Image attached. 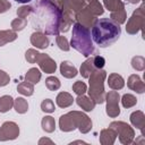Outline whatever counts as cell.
I'll return each mask as SVG.
<instances>
[{"label":"cell","mask_w":145,"mask_h":145,"mask_svg":"<svg viewBox=\"0 0 145 145\" xmlns=\"http://www.w3.org/2000/svg\"><path fill=\"white\" fill-rule=\"evenodd\" d=\"M62 16V0H41L33 6L32 26L45 35H59Z\"/></svg>","instance_id":"cell-1"},{"label":"cell","mask_w":145,"mask_h":145,"mask_svg":"<svg viewBox=\"0 0 145 145\" xmlns=\"http://www.w3.org/2000/svg\"><path fill=\"white\" fill-rule=\"evenodd\" d=\"M91 35L100 48H106L120 37L121 27L111 18H99L92 26Z\"/></svg>","instance_id":"cell-2"},{"label":"cell","mask_w":145,"mask_h":145,"mask_svg":"<svg viewBox=\"0 0 145 145\" xmlns=\"http://www.w3.org/2000/svg\"><path fill=\"white\" fill-rule=\"evenodd\" d=\"M70 46L82 53L84 57L88 58L93 54L95 48L93 44L92 35L89 28L80 25L79 23L72 24V35L70 40Z\"/></svg>","instance_id":"cell-3"},{"label":"cell","mask_w":145,"mask_h":145,"mask_svg":"<svg viewBox=\"0 0 145 145\" xmlns=\"http://www.w3.org/2000/svg\"><path fill=\"white\" fill-rule=\"evenodd\" d=\"M106 78V71L103 69L94 70L88 77V95L96 103L101 104L105 100V91H104V80Z\"/></svg>","instance_id":"cell-4"},{"label":"cell","mask_w":145,"mask_h":145,"mask_svg":"<svg viewBox=\"0 0 145 145\" xmlns=\"http://www.w3.org/2000/svg\"><path fill=\"white\" fill-rule=\"evenodd\" d=\"M86 6V0H62V16L59 31L66 33L71 27L76 14Z\"/></svg>","instance_id":"cell-5"},{"label":"cell","mask_w":145,"mask_h":145,"mask_svg":"<svg viewBox=\"0 0 145 145\" xmlns=\"http://www.w3.org/2000/svg\"><path fill=\"white\" fill-rule=\"evenodd\" d=\"M110 128L114 129L117 133V136L119 137V140L123 145H129L134 142L135 138V131L130 125H128L125 121H112L109 126Z\"/></svg>","instance_id":"cell-6"},{"label":"cell","mask_w":145,"mask_h":145,"mask_svg":"<svg viewBox=\"0 0 145 145\" xmlns=\"http://www.w3.org/2000/svg\"><path fill=\"white\" fill-rule=\"evenodd\" d=\"M145 15H144V3H142L130 16L126 24V32L130 35H135L140 32L144 27Z\"/></svg>","instance_id":"cell-7"},{"label":"cell","mask_w":145,"mask_h":145,"mask_svg":"<svg viewBox=\"0 0 145 145\" xmlns=\"http://www.w3.org/2000/svg\"><path fill=\"white\" fill-rule=\"evenodd\" d=\"M106 102V108L105 112L110 118H117L120 114V108H119V102H120V95L117 91H110L105 93V100Z\"/></svg>","instance_id":"cell-8"},{"label":"cell","mask_w":145,"mask_h":145,"mask_svg":"<svg viewBox=\"0 0 145 145\" xmlns=\"http://www.w3.org/2000/svg\"><path fill=\"white\" fill-rule=\"evenodd\" d=\"M69 113L72 116V118L75 120L76 128H78V130L82 134H87L91 131L93 122L86 113H84L82 111H70Z\"/></svg>","instance_id":"cell-9"},{"label":"cell","mask_w":145,"mask_h":145,"mask_svg":"<svg viewBox=\"0 0 145 145\" xmlns=\"http://www.w3.org/2000/svg\"><path fill=\"white\" fill-rule=\"evenodd\" d=\"M19 136V127L14 121H6L0 127V142L12 140Z\"/></svg>","instance_id":"cell-10"},{"label":"cell","mask_w":145,"mask_h":145,"mask_svg":"<svg viewBox=\"0 0 145 145\" xmlns=\"http://www.w3.org/2000/svg\"><path fill=\"white\" fill-rule=\"evenodd\" d=\"M96 19H97V18L87 9L86 6H85L83 9H80V10L76 14V16H75V20H76L77 23H79L80 25L87 27V28H91Z\"/></svg>","instance_id":"cell-11"},{"label":"cell","mask_w":145,"mask_h":145,"mask_svg":"<svg viewBox=\"0 0 145 145\" xmlns=\"http://www.w3.org/2000/svg\"><path fill=\"white\" fill-rule=\"evenodd\" d=\"M40 66V68L45 72V74H53L57 69V63L56 61L49 56V54H45V53H40L39 56V59L36 61Z\"/></svg>","instance_id":"cell-12"},{"label":"cell","mask_w":145,"mask_h":145,"mask_svg":"<svg viewBox=\"0 0 145 145\" xmlns=\"http://www.w3.org/2000/svg\"><path fill=\"white\" fill-rule=\"evenodd\" d=\"M31 43L36 49H46L50 44V40L48 39V36L44 33H42L40 31H35L31 35Z\"/></svg>","instance_id":"cell-13"},{"label":"cell","mask_w":145,"mask_h":145,"mask_svg":"<svg viewBox=\"0 0 145 145\" xmlns=\"http://www.w3.org/2000/svg\"><path fill=\"white\" fill-rule=\"evenodd\" d=\"M127 86L131 91H134V92H136L138 94H143L145 92V84L142 80V78L138 75H136V74H133V75H130L128 77Z\"/></svg>","instance_id":"cell-14"},{"label":"cell","mask_w":145,"mask_h":145,"mask_svg":"<svg viewBox=\"0 0 145 145\" xmlns=\"http://www.w3.org/2000/svg\"><path fill=\"white\" fill-rule=\"evenodd\" d=\"M59 127H60V130L65 131V133H69V131H72L76 129L75 120L69 112L66 114H62L59 118Z\"/></svg>","instance_id":"cell-15"},{"label":"cell","mask_w":145,"mask_h":145,"mask_svg":"<svg viewBox=\"0 0 145 145\" xmlns=\"http://www.w3.org/2000/svg\"><path fill=\"white\" fill-rule=\"evenodd\" d=\"M130 122L134 127H136L137 129H139L142 131V135H144V127H145V114L143 111L140 110H136L134 111L130 117Z\"/></svg>","instance_id":"cell-16"},{"label":"cell","mask_w":145,"mask_h":145,"mask_svg":"<svg viewBox=\"0 0 145 145\" xmlns=\"http://www.w3.org/2000/svg\"><path fill=\"white\" fill-rule=\"evenodd\" d=\"M117 138V133L112 128H105L102 129L100 133V143L102 145H112Z\"/></svg>","instance_id":"cell-17"},{"label":"cell","mask_w":145,"mask_h":145,"mask_svg":"<svg viewBox=\"0 0 145 145\" xmlns=\"http://www.w3.org/2000/svg\"><path fill=\"white\" fill-rule=\"evenodd\" d=\"M60 74L65 77V78H74L77 76L78 71L76 69V67L69 62V61H62L60 63Z\"/></svg>","instance_id":"cell-18"},{"label":"cell","mask_w":145,"mask_h":145,"mask_svg":"<svg viewBox=\"0 0 145 145\" xmlns=\"http://www.w3.org/2000/svg\"><path fill=\"white\" fill-rule=\"evenodd\" d=\"M76 103L78 104L79 108H82L84 111L86 112H89V111H93L96 103L89 97V96H86V95H78L77 99H76Z\"/></svg>","instance_id":"cell-19"},{"label":"cell","mask_w":145,"mask_h":145,"mask_svg":"<svg viewBox=\"0 0 145 145\" xmlns=\"http://www.w3.org/2000/svg\"><path fill=\"white\" fill-rule=\"evenodd\" d=\"M108 85L111 89L118 91V89H121L125 86V80H123L122 76H120L119 74L112 72L108 77Z\"/></svg>","instance_id":"cell-20"},{"label":"cell","mask_w":145,"mask_h":145,"mask_svg":"<svg viewBox=\"0 0 145 145\" xmlns=\"http://www.w3.org/2000/svg\"><path fill=\"white\" fill-rule=\"evenodd\" d=\"M56 103L59 108H68L74 103V97L68 92H60L56 97Z\"/></svg>","instance_id":"cell-21"},{"label":"cell","mask_w":145,"mask_h":145,"mask_svg":"<svg viewBox=\"0 0 145 145\" xmlns=\"http://www.w3.org/2000/svg\"><path fill=\"white\" fill-rule=\"evenodd\" d=\"M94 70H96V68L94 67V63H93V57H91V58H87V59L80 65L79 74L82 75V77L88 78L89 75H91Z\"/></svg>","instance_id":"cell-22"},{"label":"cell","mask_w":145,"mask_h":145,"mask_svg":"<svg viewBox=\"0 0 145 145\" xmlns=\"http://www.w3.org/2000/svg\"><path fill=\"white\" fill-rule=\"evenodd\" d=\"M17 39V32L12 29H3L0 31V46L6 45Z\"/></svg>","instance_id":"cell-23"},{"label":"cell","mask_w":145,"mask_h":145,"mask_svg":"<svg viewBox=\"0 0 145 145\" xmlns=\"http://www.w3.org/2000/svg\"><path fill=\"white\" fill-rule=\"evenodd\" d=\"M86 7L95 17H99L104 12V8L99 0H87Z\"/></svg>","instance_id":"cell-24"},{"label":"cell","mask_w":145,"mask_h":145,"mask_svg":"<svg viewBox=\"0 0 145 145\" xmlns=\"http://www.w3.org/2000/svg\"><path fill=\"white\" fill-rule=\"evenodd\" d=\"M103 5L110 12H117L125 9V3L121 0H103Z\"/></svg>","instance_id":"cell-25"},{"label":"cell","mask_w":145,"mask_h":145,"mask_svg":"<svg viewBox=\"0 0 145 145\" xmlns=\"http://www.w3.org/2000/svg\"><path fill=\"white\" fill-rule=\"evenodd\" d=\"M41 77H42L41 71L37 68L33 67V68L27 70L26 75H25V80H27V82H29L32 84H37L41 80Z\"/></svg>","instance_id":"cell-26"},{"label":"cell","mask_w":145,"mask_h":145,"mask_svg":"<svg viewBox=\"0 0 145 145\" xmlns=\"http://www.w3.org/2000/svg\"><path fill=\"white\" fill-rule=\"evenodd\" d=\"M17 91L18 93H20L22 95H25V96H31L33 95L34 93V84L25 80V82H22L18 84L17 86Z\"/></svg>","instance_id":"cell-27"},{"label":"cell","mask_w":145,"mask_h":145,"mask_svg":"<svg viewBox=\"0 0 145 145\" xmlns=\"http://www.w3.org/2000/svg\"><path fill=\"white\" fill-rule=\"evenodd\" d=\"M41 126L45 133H53L56 129V120L51 116H45L44 118H42Z\"/></svg>","instance_id":"cell-28"},{"label":"cell","mask_w":145,"mask_h":145,"mask_svg":"<svg viewBox=\"0 0 145 145\" xmlns=\"http://www.w3.org/2000/svg\"><path fill=\"white\" fill-rule=\"evenodd\" d=\"M14 106V99L10 95H3L0 97V112H8Z\"/></svg>","instance_id":"cell-29"},{"label":"cell","mask_w":145,"mask_h":145,"mask_svg":"<svg viewBox=\"0 0 145 145\" xmlns=\"http://www.w3.org/2000/svg\"><path fill=\"white\" fill-rule=\"evenodd\" d=\"M14 108L17 113L23 114L28 111V103L24 97H17L16 100H14Z\"/></svg>","instance_id":"cell-30"},{"label":"cell","mask_w":145,"mask_h":145,"mask_svg":"<svg viewBox=\"0 0 145 145\" xmlns=\"http://www.w3.org/2000/svg\"><path fill=\"white\" fill-rule=\"evenodd\" d=\"M120 101H121L122 106L126 108V109L133 108V106L136 105V103H137V99H136V96L133 95V94H123L122 97L120 99Z\"/></svg>","instance_id":"cell-31"},{"label":"cell","mask_w":145,"mask_h":145,"mask_svg":"<svg viewBox=\"0 0 145 145\" xmlns=\"http://www.w3.org/2000/svg\"><path fill=\"white\" fill-rule=\"evenodd\" d=\"M45 86L49 91H57L60 88L61 86V83L59 80L58 77L56 76H49L46 79H45Z\"/></svg>","instance_id":"cell-32"},{"label":"cell","mask_w":145,"mask_h":145,"mask_svg":"<svg viewBox=\"0 0 145 145\" xmlns=\"http://www.w3.org/2000/svg\"><path fill=\"white\" fill-rule=\"evenodd\" d=\"M131 67L137 71H143L145 69V59L142 56H135L131 59Z\"/></svg>","instance_id":"cell-33"},{"label":"cell","mask_w":145,"mask_h":145,"mask_svg":"<svg viewBox=\"0 0 145 145\" xmlns=\"http://www.w3.org/2000/svg\"><path fill=\"white\" fill-rule=\"evenodd\" d=\"M26 25H27V20H26L25 18H19V17L15 18V19L11 22V24H10L11 29L15 31V32L23 31V29L26 27Z\"/></svg>","instance_id":"cell-34"},{"label":"cell","mask_w":145,"mask_h":145,"mask_svg":"<svg viewBox=\"0 0 145 145\" xmlns=\"http://www.w3.org/2000/svg\"><path fill=\"white\" fill-rule=\"evenodd\" d=\"M110 18L112 20H114L116 23H118L119 25L126 23L127 20V14H126V10H120V11H117V12H111L110 14Z\"/></svg>","instance_id":"cell-35"},{"label":"cell","mask_w":145,"mask_h":145,"mask_svg":"<svg viewBox=\"0 0 145 145\" xmlns=\"http://www.w3.org/2000/svg\"><path fill=\"white\" fill-rule=\"evenodd\" d=\"M56 43H57L58 48L60 50H62V51H69V49H70V44H69L68 40L62 35H57Z\"/></svg>","instance_id":"cell-36"},{"label":"cell","mask_w":145,"mask_h":145,"mask_svg":"<svg viewBox=\"0 0 145 145\" xmlns=\"http://www.w3.org/2000/svg\"><path fill=\"white\" fill-rule=\"evenodd\" d=\"M41 110H42L43 112H45V113H52V112H54L56 106H54L53 101L50 100V99L43 100L42 103H41Z\"/></svg>","instance_id":"cell-37"},{"label":"cell","mask_w":145,"mask_h":145,"mask_svg":"<svg viewBox=\"0 0 145 145\" xmlns=\"http://www.w3.org/2000/svg\"><path fill=\"white\" fill-rule=\"evenodd\" d=\"M39 56H40V52L35 49H28L25 53V59L27 62L29 63H35L39 59Z\"/></svg>","instance_id":"cell-38"},{"label":"cell","mask_w":145,"mask_h":145,"mask_svg":"<svg viewBox=\"0 0 145 145\" xmlns=\"http://www.w3.org/2000/svg\"><path fill=\"white\" fill-rule=\"evenodd\" d=\"M72 91H74V93H76L77 95H83V94H85V93L87 92V86H86V84H85L84 82L77 80V82H75L74 85H72Z\"/></svg>","instance_id":"cell-39"},{"label":"cell","mask_w":145,"mask_h":145,"mask_svg":"<svg viewBox=\"0 0 145 145\" xmlns=\"http://www.w3.org/2000/svg\"><path fill=\"white\" fill-rule=\"evenodd\" d=\"M32 11H33V7L32 6H27V5L26 6H22V7H19L17 9V16L19 18H25L26 19V17L29 16L32 14Z\"/></svg>","instance_id":"cell-40"},{"label":"cell","mask_w":145,"mask_h":145,"mask_svg":"<svg viewBox=\"0 0 145 145\" xmlns=\"http://www.w3.org/2000/svg\"><path fill=\"white\" fill-rule=\"evenodd\" d=\"M93 63L96 69H102L105 65V59L102 56H95L93 57Z\"/></svg>","instance_id":"cell-41"},{"label":"cell","mask_w":145,"mask_h":145,"mask_svg":"<svg viewBox=\"0 0 145 145\" xmlns=\"http://www.w3.org/2000/svg\"><path fill=\"white\" fill-rule=\"evenodd\" d=\"M10 82V77L9 75L5 71V70H0V87L8 85Z\"/></svg>","instance_id":"cell-42"},{"label":"cell","mask_w":145,"mask_h":145,"mask_svg":"<svg viewBox=\"0 0 145 145\" xmlns=\"http://www.w3.org/2000/svg\"><path fill=\"white\" fill-rule=\"evenodd\" d=\"M11 7V3L8 0H0V14L6 12Z\"/></svg>","instance_id":"cell-43"},{"label":"cell","mask_w":145,"mask_h":145,"mask_svg":"<svg viewBox=\"0 0 145 145\" xmlns=\"http://www.w3.org/2000/svg\"><path fill=\"white\" fill-rule=\"evenodd\" d=\"M42 144H53V140L50 139V138L43 137V138H41V139L39 140V145H42Z\"/></svg>","instance_id":"cell-44"},{"label":"cell","mask_w":145,"mask_h":145,"mask_svg":"<svg viewBox=\"0 0 145 145\" xmlns=\"http://www.w3.org/2000/svg\"><path fill=\"white\" fill-rule=\"evenodd\" d=\"M71 144H86V142H84V140H75Z\"/></svg>","instance_id":"cell-45"},{"label":"cell","mask_w":145,"mask_h":145,"mask_svg":"<svg viewBox=\"0 0 145 145\" xmlns=\"http://www.w3.org/2000/svg\"><path fill=\"white\" fill-rule=\"evenodd\" d=\"M15 1L20 2V3H27V2H29V1H32V0H15Z\"/></svg>","instance_id":"cell-46"},{"label":"cell","mask_w":145,"mask_h":145,"mask_svg":"<svg viewBox=\"0 0 145 145\" xmlns=\"http://www.w3.org/2000/svg\"><path fill=\"white\" fill-rule=\"evenodd\" d=\"M128 2H130V3H137V2H139V1H142V0H127Z\"/></svg>","instance_id":"cell-47"}]
</instances>
